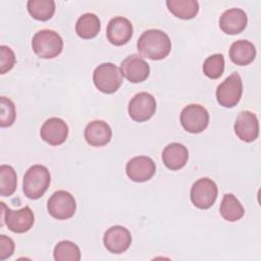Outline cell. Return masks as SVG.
<instances>
[{"mask_svg": "<svg viewBox=\"0 0 261 261\" xmlns=\"http://www.w3.org/2000/svg\"><path fill=\"white\" fill-rule=\"evenodd\" d=\"M53 256L56 261H79L81 260V250L71 241H61L54 247Z\"/></svg>", "mask_w": 261, "mask_h": 261, "instance_id": "25", "label": "cell"}, {"mask_svg": "<svg viewBox=\"0 0 261 261\" xmlns=\"http://www.w3.org/2000/svg\"><path fill=\"white\" fill-rule=\"evenodd\" d=\"M1 111H0V125L1 127H8L13 124L15 117H16V111H15V106L14 103L2 96L1 99Z\"/></svg>", "mask_w": 261, "mask_h": 261, "instance_id": "28", "label": "cell"}, {"mask_svg": "<svg viewBox=\"0 0 261 261\" xmlns=\"http://www.w3.org/2000/svg\"><path fill=\"white\" fill-rule=\"evenodd\" d=\"M0 72L1 74L11 70L15 64V55L11 48L2 45L0 47Z\"/></svg>", "mask_w": 261, "mask_h": 261, "instance_id": "29", "label": "cell"}, {"mask_svg": "<svg viewBox=\"0 0 261 261\" xmlns=\"http://www.w3.org/2000/svg\"><path fill=\"white\" fill-rule=\"evenodd\" d=\"M14 248L15 246L12 239L4 234L0 236V260H5L12 256Z\"/></svg>", "mask_w": 261, "mask_h": 261, "instance_id": "30", "label": "cell"}, {"mask_svg": "<svg viewBox=\"0 0 261 261\" xmlns=\"http://www.w3.org/2000/svg\"><path fill=\"white\" fill-rule=\"evenodd\" d=\"M32 49L40 58L52 59L62 52L63 41L55 31L41 30L33 37Z\"/></svg>", "mask_w": 261, "mask_h": 261, "instance_id": "3", "label": "cell"}, {"mask_svg": "<svg viewBox=\"0 0 261 261\" xmlns=\"http://www.w3.org/2000/svg\"><path fill=\"white\" fill-rule=\"evenodd\" d=\"M40 136L45 143L51 146H59L67 139L68 125L61 118L51 117L43 123Z\"/></svg>", "mask_w": 261, "mask_h": 261, "instance_id": "14", "label": "cell"}, {"mask_svg": "<svg viewBox=\"0 0 261 261\" xmlns=\"http://www.w3.org/2000/svg\"><path fill=\"white\" fill-rule=\"evenodd\" d=\"M101 29L99 17L94 13H85L79 17L75 23L76 35L85 40L95 38Z\"/></svg>", "mask_w": 261, "mask_h": 261, "instance_id": "21", "label": "cell"}, {"mask_svg": "<svg viewBox=\"0 0 261 261\" xmlns=\"http://www.w3.org/2000/svg\"><path fill=\"white\" fill-rule=\"evenodd\" d=\"M51 175L48 168L41 164L31 166L23 175L22 191L24 196L31 200L41 198L48 190Z\"/></svg>", "mask_w": 261, "mask_h": 261, "instance_id": "2", "label": "cell"}, {"mask_svg": "<svg viewBox=\"0 0 261 261\" xmlns=\"http://www.w3.org/2000/svg\"><path fill=\"white\" fill-rule=\"evenodd\" d=\"M217 194L216 184L208 177H202L194 182L190 196L194 206L199 209H208L215 203Z\"/></svg>", "mask_w": 261, "mask_h": 261, "instance_id": "9", "label": "cell"}, {"mask_svg": "<svg viewBox=\"0 0 261 261\" xmlns=\"http://www.w3.org/2000/svg\"><path fill=\"white\" fill-rule=\"evenodd\" d=\"M27 8L33 18L46 21L49 20L55 12V2L53 0H29Z\"/></svg>", "mask_w": 261, "mask_h": 261, "instance_id": "24", "label": "cell"}, {"mask_svg": "<svg viewBox=\"0 0 261 261\" xmlns=\"http://www.w3.org/2000/svg\"><path fill=\"white\" fill-rule=\"evenodd\" d=\"M168 10L180 19H192L199 12V3L196 0H167Z\"/></svg>", "mask_w": 261, "mask_h": 261, "instance_id": "23", "label": "cell"}, {"mask_svg": "<svg viewBox=\"0 0 261 261\" xmlns=\"http://www.w3.org/2000/svg\"><path fill=\"white\" fill-rule=\"evenodd\" d=\"M219 212H220V215L229 222H234L240 220L245 214L243 205L237 199V197L230 193L225 194L223 196L220 204Z\"/></svg>", "mask_w": 261, "mask_h": 261, "instance_id": "22", "label": "cell"}, {"mask_svg": "<svg viewBox=\"0 0 261 261\" xmlns=\"http://www.w3.org/2000/svg\"><path fill=\"white\" fill-rule=\"evenodd\" d=\"M95 87L104 94L115 93L122 84L120 69L113 63L105 62L98 65L93 72Z\"/></svg>", "mask_w": 261, "mask_h": 261, "instance_id": "5", "label": "cell"}, {"mask_svg": "<svg viewBox=\"0 0 261 261\" xmlns=\"http://www.w3.org/2000/svg\"><path fill=\"white\" fill-rule=\"evenodd\" d=\"M237 137L244 142L251 143L259 136V122L257 116L248 110L242 111L233 125Z\"/></svg>", "mask_w": 261, "mask_h": 261, "instance_id": "15", "label": "cell"}, {"mask_svg": "<svg viewBox=\"0 0 261 261\" xmlns=\"http://www.w3.org/2000/svg\"><path fill=\"white\" fill-rule=\"evenodd\" d=\"M224 71V57L222 54H213L207 57L203 63V72L212 80L219 79Z\"/></svg>", "mask_w": 261, "mask_h": 261, "instance_id": "27", "label": "cell"}, {"mask_svg": "<svg viewBox=\"0 0 261 261\" xmlns=\"http://www.w3.org/2000/svg\"><path fill=\"white\" fill-rule=\"evenodd\" d=\"M49 214L58 220H65L72 217L76 210V203L73 196L67 191H57L51 195L47 202Z\"/></svg>", "mask_w": 261, "mask_h": 261, "instance_id": "7", "label": "cell"}, {"mask_svg": "<svg viewBox=\"0 0 261 261\" xmlns=\"http://www.w3.org/2000/svg\"><path fill=\"white\" fill-rule=\"evenodd\" d=\"M84 136L90 146L102 147L110 142L112 130L107 122L103 120H93L87 124Z\"/></svg>", "mask_w": 261, "mask_h": 261, "instance_id": "18", "label": "cell"}, {"mask_svg": "<svg viewBox=\"0 0 261 261\" xmlns=\"http://www.w3.org/2000/svg\"><path fill=\"white\" fill-rule=\"evenodd\" d=\"M128 115L137 122L149 120L156 111V100L150 93L141 92L136 94L128 103Z\"/></svg>", "mask_w": 261, "mask_h": 261, "instance_id": "10", "label": "cell"}, {"mask_svg": "<svg viewBox=\"0 0 261 261\" xmlns=\"http://www.w3.org/2000/svg\"><path fill=\"white\" fill-rule=\"evenodd\" d=\"M189 159V151L179 143H170L162 151V161L170 170L181 169Z\"/></svg>", "mask_w": 261, "mask_h": 261, "instance_id": "19", "label": "cell"}, {"mask_svg": "<svg viewBox=\"0 0 261 261\" xmlns=\"http://www.w3.org/2000/svg\"><path fill=\"white\" fill-rule=\"evenodd\" d=\"M103 243L110 253L121 254L129 248L132 244V234L124 226L114 225L105 231Z\"/></svg>", "mask_w": 261, "mask_h": 261, "instance_id": "13", "label": "cell"}, {"mask_svg": "<svg viewBox=\"0 0 261 261\" xmlns=\"http://www.w3.org/2000/svg\"><path fill=\"white\" fill-rule=\"evenodd\" d=\"M125 172L129 179L136 182H144L153 177L156 172V165L148 156H137L128 160Z\"/></svg>", "mask_w": 261, "mask_h": 261, "instance_id": "12", "label": "cell"}, {"mask_svg": "<svg viewBox=\"0 0 261 261\" xmlns=\"http://www.w3.org/2000/svg\"><path fill=\"white\" fill-rule=\"evenodd\" d=\"M180 123L188 133H202L209 124V113L200 104H190L180 112Z\"/></svg>", "mask_w": 261, "mask_h": 261, "instance_id": "8", "label": "cell"}, {"mask_svg": "<svg viewBox=\"0 0 261 261\" xmlns=\"http://www.w3.org/2000/svg\"><path fill=\"white\" fill-rule=\"evenodd\" d=\"M139 53L151 60H161L168 56L171 50V41L161 30L151 29L145 31L137 42Z\"/></svg>", "mask_w": 261, "mask_h": 261, "instance_id": "1", "label": "cell"}, {"mask_svg": "<svg viewBox=\"0 0 261 261\" xmlns=\"http://www.w3.org/2000/svg\"><path fill=\"white\" fill-rule=\"evenodd\" d=\"M255 57L256 48L251 42L247 40L236 41L229 48V58L237 65H248L253 62Z\"/></svg>", "mask_w": 261, "mask_h": 261, "instance_id": "20", "label": "cell"}, {"mask_svg": "<svg viewBox=\"0 0 261 261\" xmlns=\"http://www.w3.org/2000/svg\"><path fill=\"white\" fill-rule=\"evenodd\" d=\"M1 205V226L7 225L8 229L14 233H23L29 231L35 222L34 212L29 206L18 210H11L4 202Z\"/></svg>", "mask_w": 261, "mask_h": 261, "instance_id": "4", "label": "cell"}, {"mask_svg": "<svg viewBox=\"0 0 261 261\" xmlns=\"http://www.w3.org/2000/svg\"><path fill=\"white\" fill-rule=\"evenodd\" d=\"M243 94V82L238 72H232L216 89V99L220 106L232 108L240 102Z\"/></svg>", "mask_w": 261, "mask_h": 261, "instance_id": "6", "label": "cell"}, {"mask_svg": "<svg viewBox=\"0 0 261 261\" xmlns=\"http://www.w3.org/2000/svg\"><path fill=\"white\" fill-rule=\"evenodd\" d=\"M120 72L128 82L138 84L148 79L150 66L143 57L138 54H132L121 61Z\"/></svg>", "mask_w": 261, "mask_h": 261, "instance_id": "11", "label": "cell"}, {"mask_svg": "<svg viewBox=\"0 0 261 261\" xmlns=\"http://www.w3.org/2000/svg\"><path fill=\"white\" fill-rule=\"evenodd\" d=\"M247 23V14L241 8L227 9L219 18V28L227 35H238L242 33L246 29Z\"/></svg>", "mask_w": 261, "mask_h": 261, "instance_id": "17", "label": "cell"}, {"mask_svg": "<svg viewBox=\"0 0 261 261\" xmlns=\"http://www.w3.org/2000/svg\"><path fill=\"white\" fill-rule=\"evenodd\" d=\"M17 186V176L14 168L10 165L0 166V195L2 197L11 196Z\"/></svg>", "mask_w": 261, "mask_h": 261, "instance_id": "26", "label": "cell"}, {"mask_svg": "<svg viewBox=\"0 0 261 261\" xmlns=\"http://www.w3.org/2000/svg\"><path fill=\"white\" fill-rule=\"evenodd\" d=\"M133 24L123 17L116 16L109 20L107 24V39L114 46H123L128 43L133 37Z\"/></svg>", "mask_w": 261, "mask_h": 261, "instance_id": "16", "label": "cell"}]
</instances>
